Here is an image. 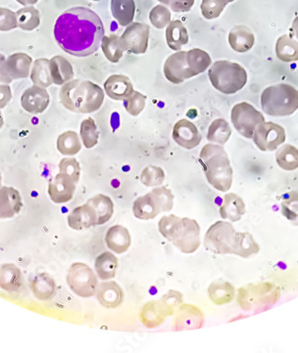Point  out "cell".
Instances as JSON below:
<instances>
[{
    "label": "cell",
    "instance_id": "obj_11",
    "mask_svg": "<svg viewBox=\"0 0 298 353\" xmlns=\"http://www.w3.org/2000/svg\"><path fill=\"white\" fill-rule=\"evenodd\" d=\"M150 27L146 23H132L127 26L120 37L125 51L132 54H144L149 48Z\"/></svg>",
    "mask_w": 298,
    "mask_h": 353
},
{
    "label": "cell",
    "instance_id": "obj_50",
    "mask_svg": "<svg viewBox=\"0 0 298 353\" xmlns=\"http://www.w3.org/2000/svg\"><path fill=\"white\" fill-rule=\"evenodd\" d=\"M147 96L134 90L131 95L125 99V108L131 116L137 117L144 110L146 105Z\"/></svg>",
    "mask_w": 298,
    "mask_h": 353
},
{
    "label": "cell",
    "instance_id": "obj_24",
    "mask_svg": "<svg viewBox=\"0 0 298 353\" xmlns=\"http://www.w3.org/2000/svg\"><path fill=\"white\" fill-rule=\"evenodd\" d=\"M132 210L134 216L141 220L153 219L162 212L160 202L152 192L138 197L134 201Z\"/></svg>",
    "mask_w": 298,
    "mask_h": 353
},
{
    "label": "cell",
    "instance_id": "obj_46",
    "mask_svg": "<svg viewBox=\"0 0 298 353\" xmlns=\"http://www.w3.org/2000/svg\"><path fill=\"white\" fill-rule=\"evenodd\" d=\"M282 201L281 213L293 225L298 226V191L287 193Z\"/></svg>",
    "mask_w": 298,
    "mask_h": 353
},
{
    "label": "cell",
    "instance_id": "obj_9",
    "mask_svg": "<svg viewBox=\"0 0 298 353\" xmlns=\"http://www.w3.org/2000/svg\"><path fill=\"white\" fill-rule=\"evenodd\" d=\"M231 119L239 134L248 139L254 137L257 126L266 122L264 114L248 102L235 105L231 110Z\"/></svg>",
    "mask_w": 298,
    "mask_h": 353
},
{
    "label": "cell",
    "instance_id": "obj_19",
    "mask_svg": "<svg viewBox=\"0 0 298 353\" xmlns=\"http://www.w3.org/2000/svg\"><path fill=\"white\" fill-rule=\"evenodd\" d=\"M23 200L14 187H0V219H12L20 213Z\"/></svg>",
    "mask_w": 298,
    "mask_h": 353
},
{
    "label": "cell",
    "instance_id": "obj_44",
    "mask_svg": "<svg viewBox=\"0 0 298 353\" xmlns=\"http://www.w3.org/2000/svg\"><path fill=\"white\" fill-rule=\"evenodd\" d=\"M18 27L26 32L37 29L41 24L40 12L33 7H25L17 12Z\"/></svg>",
    "mask_w": 298,
    "mask_h": 353
},
{
    "label": "cell",
    "instance_id": "obj_1",
    "mask_svg": "<svg viewBox=\"0 0 298 353\" xmlns=\"http://www.w3.org/2000/svg\"><path fill=\"white\" fill-rule=\"evenodd\" d=\"M104 36L101 18L92 9L83 7L67 9L57 18L54 28L57 45L69 55L77 57L97 52Z\"/></svg>",
    "mask_w": 298,
    "mask_h": 353
},
{
    "label": "cell",
    "instance_id": "obj_25",
    "mask_svg": "<svg viewBox=\"0 0 298 353\" xmlns=\"http://www.w3.org/2000/svg\"><path fill=\"white\" fill-rule=\"evenodd\" d=\"M107 246L117 254L127 252L131 244V234L125 226L116 225L108 229L105 237Z\"/></svg>",
    "mask_w": 298,
    "mask_h": 353
},
{
    "label": "cell",
    "instance_id": "obj_56",
    "mask_svg": "<svg viewBox=\"0 0 298 353\" xmlns=\"http://www.w3.org/2000/svg\"><path fill=\"white\" fill-rule=\"evenodd\" d=\"M12 90L8 84H0V110L5 108L12 99Z\"/></svg>",
    "mask_w": 298,
    "mask_h": 353
},
{
    "label": "cell",
    "instance_id": "obj_12",
    "mask_svg": "<svg viewBox=\"0 0 298 353\" xmlns=\"http://www.w3.org/2000/svg\"><path fill=\"white\" fill-rule=\"evenodd\" d=\"M206 322L204 313L200 307L193 304H182L178 307L174 316L173 331L197 330L204 327Z\"/></svg>",
    "mask_w": 298,
    "mask_h": 353
},
{
    "label": "cell",
    "instance_id": "obj_35",
    "mask_svg": "<svg viewBox=\"0 0 298 353\" xmlns=\"http://www.w3.org/2000/svg\"><path fill=\"white\" fill-rule=\"evenodd\" d=\"M160 234L171 243L179 239L183 230V219L175 215L164 216L158 222Z\"/></svg>",
    "mask_w": 298,
    "mask_h": 353
},
{
    "label": "cell",
    "instance_id": "obj_23",
    "mask_svg": "<svg viewBox=\"0 0 298 353\" xmlns=\"http://www.w3.org/2000/svg\"><path fill=\"white\" fill-rule=\"evenodd\" d=\"M32 59L26 53H14L5 63L6 72L12 80L25 79L29 77Z\"/></svg>",
    "mask_w": 298,
    "mask_h": 353
},
{
    "label": "cell",
    "instance_id": "obj_58",
    "mask_svg": "<svg viewBox=\"0 0 298 353\" xmlns=\"http://www.w3.org/2000/svg\"><path fill=\"white\" fill-rule=\"evenodd\" d=\"M17 1L21 5L28 7V6L35 5L36 3L39 1V0H17Z\"/></svg>",
    "mask_w": 298,
    "mask_h": 353
},
{
    "label": "cell",
    "instance_id": "obj_15",
    "mask_svg": "<svg viewBox=\"0 0 298 353\" xmlns=\"http://www.w3.org/2000/svg\"><path fill=\"white\" fill-rule=\"evenodd\" d=\"M76 183L67 174L59 173L50 179L47 193L56 204L67 203L74 198Z\"/></svg>",
    "mask_w": 298,
    "mask_h": 353
},
{
    "label": "cell",
    "instance_id": "obj_22",
    "mask_svg": "<svg viewBox=\"0 0 298 353\" xmlns=\"http://www.w3.org/2000/svg\"><path fill=\"white\" fill-rule=\"evenodd\" d=\"M97 299L105 309H116L123 303L125 292L118 283L114 281L104 282L98 288Z\"/></svg>",
    "mask_w": 298,
    "mask_h": 353
},
{
    "label": "cell",
    "instance_id": "obj_21",
    "mask_svg": "<svg viewBox=\"0 0 298 353\" xmlns=\"http://www.w3.org/2000/svg\"><path fill=\"white\" fill-rule=\"evenodd\" d=\"M105 92L114 101H125L134 92V84L128 77L113 74L104 83Z\"/></svg>",
    "mask_w": 298,
    "mask_h": 353
},
{
    "label": "cell",
    "instance_id": "obj_13",
    "mask_svg": "<svg viewBox=\"0 0 298 353\" xmlns=\"http://www.w3.org/2000/svg\"><path fill=\"white\" fill-rule=\"evenodd\" d=\"M164 74L167 79L173 84H180L197 77L187 63V51H177L168 57L164 63Z\"/></svg>",
    "mask_w": 298,
    "mask_h": 353
},
{
    "label": "cell",
    "instance_id": "obj_10",
    "mask_svg": "<svg viewBox=\"0 0 298 353\" xmlns=\"http://www.w3.org/2000/svg\"><path fill=\"white\" fill-rule=\"evenodd\" d=\"M253 140L262 152H273L285 143V129L278 123H262L255 129Z\"/></svg>",
    "mask_w": 298,
    "mask_h": 353
},
{
    "label": "cell",
    "instance_id": "obj_36",
    "mask_svg": "<svg viewBox=\"0 0 298 353\" xmlns=\"http://www.w3.org/2000/svg\"><path fill=\"white\" fill-rule=\"evenodd\" d=\"M275 50L277 57L282 62L291 63L298 60V41L288 34L282 35L277 40Z\"/></svg>",
    "mask_w": 298,
    "mask_h": 353
},
{
    "label": "cell",
    "instance_id": "obj_3",
    "mask_svg": "<svg viewBox=\"0 0 298 353\" xmlns=\"http://www.w3.org/2000/svg\"><path fill=\"white\" fill-rule=\"evenodd\" d=\"M60 101L66 110L74 113H94L103 105L105 92L92 81L72 80L60 90Z\"/></svg>",
    "mask_w": 298,
    "mask_h": 353
},
{
    "label": "cell",
    "instance_id": "obj_48",
    "mask_svg": "<svg viewBox=\"0 0 298 353\" xmlns=\"http://www.w3.org/2000/svg\"><path fill=\"white\" fill-rule=\"evenodd\" d=\"M227 0H202L200 9L202 16L206 20H213L221 16L226 6Z\"/></svg>",
    "mask_w": 298,
    "mask_h": 353
},
{
    "label": "cell",
    "instance_id": "obj_55",
    "mask_svg": "<svg viewBox=\"0 0 298 353\" xmlns=\"http://www.w3.org/2000/svg\"><path fill=\"white\" fill-rule=\"evenodd\" d=\"M160 300L162 303L167 304V306H169L171 309L175 310L177 307H179L182 304H183L184 297H183L182 292L171 290V291L167 292V294L162 295Z\"/></svg>",
    "mask_w": 298,
    "mask_h": 353
},
{
    "label": "cell",
    "instance_id": "obj_42",
    "mask_svg": "<svg viewBox=\"0 0 298 353\" xmlns=\"http://www.w3.org/2000/svg\"><path fill=\"white\" fill-rule=\"evenodd\" d=\"M231 135V128L227 121L224 119L213 120L207 132V140L212 143L224 145Z\"/></svg>",
    "mask_w": 298,
    "mask_h": 353
},
{
    "label": "cell",
    "instance_id": "obj_28",
    "mask_svg": "<svg viewBox=\"0 0 298 353\" xmlns=\"http://www.w3.org/2000/svg\"><path fill=\"white\" fill-rule=\"evenodd\" d=\"M23 285L22 270L14 263H5L0 267V288L14 292L19 291Z\"/></svg>",
    "mask_w": 298,
    "mask_h": 353
},
{
    "label": "cell",
    "instance_id": "obj_32",
    "mask_svg": "<svg viewBox=\"0 0 298 353\" xmlns=\"http://www.w3.org/2000/svg\"><path fill=\"white\" fill-rule=\"evenodd\" d=\"M136 11L134 0H111V12L120 26L126 27L134 22Z\"/></svg>",
    "mask_w": 298,
    "mask_h": 353
},
{
    "label": "cell",
    "instance_id": "obj_54",
    "mask_svg": "<svg viewBox=\"0 0 298 353\" xmlns=\"http://www.w3.org/2000/svg\"><path fill=\"white\" fill-rule=\"evenodd\" d=\"M162 5L167 6L176 13H186L191 10L195 4V0H158Z\"/></svg>",
    "mask_w": 298,
    "mask_h": 353
},
{
    "label": "cell",
    "instance_id": "obj_47",
    "mask_svg": "<svg viewBox=\"0 0 298 353\" xmlns=\"http://www.w3.org/2000/svg\"><path fill=\"white\" fill-rule=\"evenodd\" d=\"M164 171L156 165H149L143 169L140 174V182L147 187H158L164 183Z\"/></svg>",
    "mask_w": 298,
    "mask_h": 353
},
{
    "label": "cell",
    "instance_id": "obj_30",
    "mask_svg": "<svg viewBox=\"0 0 298 353\" xmlns=\"http://www.w3.org/2000/svg\"><path fill=\"white\" fill-rule=\"evenodd\" d=\"M50 69L53 83L56 85H64L74 79L73 65L63 56H55L50 60Z\"/></svg>",
    "mask_w": 298,
    "mask_h": 353
},
{
    "label": "cell",
    "instance_id": "obj_8",
    "mask_svg": "<svg viewBox=\"0 0 298 353\" xmlns=\"http://www.w3.org/2000/svg\"><path fill=\"white\" fill-rule=\"evenodd\" d=\"M66 282L74 294L81 298L94 296L98 288V277L94 271L83 262H75L71 265Z\"/></svg>",
    "mask_w": 298,
    "mask_h": 353
},
{
    "label": "cell",
    "instance_id": "obj_7",
    "mask_svg": "<svg viewBox=\"0 0 298 353\" xmlns=\"http://www.w3.org/2000/svg\"><path fill=\"white\" fill-rule=\"evenodd\" d=\"M279 297L281 291L273 283L259 282L240 288L237 300L244 310L264 312L272 307Z\"/></svg>",
    "mask_w": 298,
    "mask_h": 353
},
{
    "label": "cell",
    "instance_id": "obj_38",
    "mask_svg": "<svg viewBox=\"0 0 298 353\" xmlns=\"http://www.w3.org/2000/svg\"><path fill=\"white\" fill-rule=\"evenodd\" d=\"M57 150L64 156H74L80 152L81 143L77 132L66 131L56 141Z\"/></svg>",
    "mask_w": 298,
    "mask_h": 353
},
{
    "label": "cell",
    "instance_id": "obj_60",
    "mask_svg": "<svg viewBox=\"0 0 298 353\" xmlns=\"http://www.w3.org/2000/svg\"><path fill=\"white\" fill-rule=\"evenodd\" d=\"M3 125H4V119H3L2 114L0 112V130H1Z\"/></svg>",
    "mask_w": 298,
    "mask_h": 353
},
{
    "label": "cell",
    "instance_id": "obj_4",
    "mask_svg": "<svg viewBox=\"0 0 298 353\" xmlns=\"http://www.w3.org/2000/svg\"><path fill=\"white\" fill-rule=\"evenodd\" d=\"M200 162L207 182L220 192H226L233 185V170L228 154L222 145H204Z\"/></svg>",
    "mask_w": 298,
    "mask_h": 353
},
{
    "label": "cell",
    "instance_id": "obj_26",
    "mask_svg": "<svg viewBox=\"0 0 298 353\" xmlns=\"http://www.w3.org/2000/svg\"><path fill=\"white\" fill-rule=\"evenodd\" d=\"M219 212L222 219L230 220L231 222L240 221L246 214L245 202L236 193H228L222 200Z\"/></svg>",
    "mask_w": 298,
    "mask_h": 353
},
{
    "label": "cell",
    "instance_id": "obj_34",
    "mask_svg": "<svg viewBox=\"0 0 298 353\" xmlns=\"http://www.w3.org/2000/svg\"><path fill=\"white\" fill-rule=\"evenodd\" d=\"M119 267L118 259L109 252H105L98 256L95 261V270L99 279L110 280L116 276Z\"/></svg>",
    "mask_w": 298,
    "mask_h": 353
},
{
    "label": "cell",
    "instance_id": "obj_53",
    "mask_svg": "<svg viewBox=\"0 0 298 353\" xmlns=\"http://www.w3.org/2000/svg\"><path fill=\"white\" fill-rule=\"evenodd\" d=\"M17 27V14L10 9L0 8V31L9 32Z\"/></svg>",
    "mask_w": 298,
    "mask_h": 353
},
{
    "label": "cell",
    "instance_id": "obj_29",
    "mask_svg": "<svg viewBox=\"0 0 298 353\" xmlns=\"http://www.w3.org/2000/svg\"><path fill=\"white\" fill-rule=\"evenodd\" d=\"M33 295L42 301H50L55 297L57 291L56 280L49 273L37 274L32 282Z\"/></svg>",
    "mask_w": 298,
    "mask_h": 353
},
{
    "label": "cell",
    "instance_id": "obj_37",
    "mask_svg": "<svg viewBox=\"0 0 298 353\" xmlns=\"http://www.w3.org/2000/svg\"><path fill=\"white\" fill-rule=\"evenodd\" d=\"M87 203L94 208L98 215L97 225L105 224L114 215V202L108 196L98 194L89 199Z\"/></svg>",
    "mask_w": 298,
    "mask_h": 353
},
{
    "label": "cell",
    "instance_id": "obj_27",
    "mask_svg": "<svg viewBox=\"0 0 298 353\" xmlns=\"http://www.w3.org/2000/svg\"><path fill=\"white\" fill-rule=\"evenodd\" d=\"M228 41L234 51L246 53L254 46L255 38L249 27L237 26L233 27L228 33Z\"/></svg>",
    "mask_w": 298,
    "mask_h": 353
},
{
    "label": "cell",
    "instance_id": "obj_17",
    "mask_svg": "<svg viewBox=\"0 0 298 353\" xmlns=\"http://www.w3.org/2000/svg\"><path fill=\"white\" fill-rule=\"evenodd\" d=\"M173 139L185 150H193L201 143L202 137L197 126L188 119H180L173 126Z\"/></svg>",
    "mask_w": 298,
    "mask_h": 353
},
{
    "label": "cell",
    "instance_id": "obj_40",
    "mask_svg": "<svg viewBox=\"0 0 298 353\" xmlns=\"http://www.w3.org/2000/svg\"><path fill=\"white\" fill-rule=\"evenodd\" d=\"M276 162L285 171H294L298 168V149L290 144H285L276 152Z\"/></svg>",
    "mask_w": 298,
    "mask_h": 353
},
{
    "label": "cell",
    "instance_id": "obj_33",
    "mask_svg": "<svg viewBox=\"0 0 298 353\" xmlns=\"http://www.w3.org/2000/svg\"><path fill=\"white\" fill-rule=\"evenodd\" d=\"M165 37L168 47L175 51H180L182 46L189 42L188 31L184 24L179 20L171 21L167 26Z\"/></svg>",
    "mask_w": 298,
    "mask_h": 353
},
{
    "label": "cell",
    "instance_id": "obj_2",
    "mask_svg": "<svg viewBox=\"0 0 298 353\" xmlns=\"http://www.w3.org/2000/svg\"><path fill=\"white\" fill-rule=\"evenodd\" d=\"M204 248L219 255L233 254L248 259L260 252L251 234L237 232L231 223L217 221L210 226L204 239Z\"/></svg>",
    "mask_w": 298,
    "mask_h": 353
},
{
    "label": "cell",
    "instance_id": "obj_51",
    "mask_svg": "<svg viewBox=\"0 0 298 353\" xmlns=\"http://www.w3.org/2000/svg\"><path fill=\"white\" fill-rule=\"evenodd\" d=\"M60 173L67 174L75 183H79L81 177V165L76 159L65 158L59 163Z\"/></svg>",
    "mask_w": 298,
    "mask_h": 353
},
{
    "label": "cell",
    "instance_id": "obj_31",
    "mask_svg": "<svg viewBox=\"0 0 298 353\" xmlns=\"http://www.w3.org/2000/svg\"><path fill=\"white\" fill-rule=\"evenodd\" d=\"M207 294L210 301L217 306L231 303L236 295V289L231 283L224 279L216 280L209 285Z\"/></svg>",
    "mask_w": 298,
    "mask_h": 353
},
{
    "label": "cell",
    "instance_id": "obj_43",
    "mask_svg": "<svg viewBox=\"0 0 298 353\" xmlns=\"http://www.w3.org/2000/svg\"><path fill=\"white\" fill-rule=\"evenodd\" d=\"M187 63L189 68L198 75L202 74L212 64V59L209 53L200 48H193L187 51Z\"/></svg>",
    "mask_w": 298,
    "mask_h": 353
},
{
    "label": "cell",
    "instance_id": "obj_16",
    "mask_svg": "<svg viewBox=\"0 0 298 353\" xmlns=\"http://www.w3.org/2000/svg\"><path fill=\"white\" fill-rule=\"evenodd\" d=\"M173 244L186 254L197 252L200 246V226L197 220L183 217L182 233Z\"/></svg>",
    "mask_w": 298,
    "mask_h": 353
},
{
    "label": "cell",
    "instance_id": "obj_57",
    "mask_svg": "<svg viewBox=\"0 0 298 353\" xmlns=\"http://www.w3.org/2000/svg\"><path fill=\"white\" fill-rule=\"evenodd\" d=\"M6 61H7L6 57L3 54H0V83L9 84L13 80L8 77L7 72H6Z\"/></svg>",
    "mask_w": 298,
    "mask_h": 353
},
{
    "label": "cell",
    "instance_id": "obj_6",
    "mask_svg": "<svg viewBox=\"0 0 298 353\" xmlns=\"http://www.w3.org/2000/svg\"><path fill=\"white\" fill-rule=\"evenodd\" d=\"M209 77L218 92L224 94H235L248 83V72L237 63L219 60L213 63L209 71Z\"/></svg>",
    "mask_w": 298,
    "mask_h": 353
},
{
    "label": "cell",
    "instance_id": "obj_20",
    "mask_svg": "<svg viewBox=\"0 0 298 353\" xmlns=\"http://www.w3.org/2000/svg\"><path fill=\"white\" fill-rule=\"evenodd\" d=\"M69 228L75 231H83L85 229L97 225L98 215L94 208L86 203L75 208L67 217Z\"/></svg>",
    "mask_w": 298,
    "mask_h": 353
},
{
    "label": "cell",
    "instance_id": "obj_14",
    "mask_svg": "<svg viewBox=\"0 0 298 353\" xmlns=\"http://www.w3.org/2000/svg\"><path fill=\"white\" fill-rule=\"evenodd\" d=\"M174 310L167 304L158 301H150L142 307L140 312V321L147 328L153 330L158 327L168 316H173Z\"/></svg>",
    "mask_w": 298,
    "mask_h": 353
},
{
    "label": "cell",
    "instance_id": "obj_45",
    "mask_svg": "<svg viewBox=\"0 0 298 353\" xmlns=\"http://www.w3.org/2000/svg\"><path fill=\"white\" fill-rule=\"evenodd\" d=\"M80 135L86 149H92L98 143L99 132L92 117L83 120L81 123Z\"/></svg>",
    "mask_w": 298,
    "mask_h": 353
},
{
    "label": "cell",
    "instance_id": "obj_61",
    "mask_svg": "<svg viewBox=\"0 0 298 353\" xmlns=\"http://www.w3.org/2000/svg\"><path fill=\"white\" fill-rule=\"evenodd\" d=\"M1 183H2V176H1V174H0V187H1Z\"/></svg>",
    "mask_w": 298,
    "mask_h": 353
},
{
    "label": "cell",
    "instance_id": "obj_59",
    "mask_svg": "<svg viewBox=\"0 0 298 353\" xmlns=\"http://www.w3.org/2000/svg\"><path fill=\"white\" fill-rule=\"evenodd\" d=\"M292 31L294 32L295 36L298 39V16L295 18L293 23H292Z\"/></svg>",
    "mask_w": 298,
    "mask_h": 353
},
{
    "label": "cell",
    "instance_id": "obj_41",
    "mask_svg": "<svg viewBox=\"0 0 298 353\" xmlns=\"http://www.w3.org/2000/svg\"><path fill=\"white\" fill-rule=\"evenodd\" d=\"M100 46L105 57L114 64L118 63L121 60L123 53H125L121 40H120L119 36L116 34L104 36Z\"/></svg>",
    "mask_w": 298,
    "mask_h": 353
},
{
    "label": "cell",
    "instance_id": "obj_63",
    "mask_svg": "<svg viewBox=\"0 0 298 353\" xmlns=\"http://www.w3.org/2000/svg\"><path fill=\"white\" fill-rule=\"evenodd\" d=\"M92 1H100V0H92Z\"/></svg>",
    "mask_w": 298,
    "mask_h": 353
},
{
    "label": "cell",
    "instance_id": "obj_39",
    "mask_svg": "<svg viewBox=\"0 0 298 353\" xmlns=\"http://www.w3.org/2000/svg\"><path fill=\"white\" fill-rule=\"evenodd\" d=\"M31 79L34 85L47 88L53 83L50 69V60L39 59L35 60L32 69Z\"/></svg>",
    "mask_w": 298,
    "mask_h": 353
},
{
    "label": "cell",
    "instance_id": "obj_5",
    "mask_svg": "<svg viewBox=\"0 0 298 353\" xmlns=\"http://www.w3.org/2000/svg\"><path fill=\"white\" fill-rule=\"evenodd\" d=\"M264 112L270 117H288L298 110V90L287 83L268 87L261 95Z\"/></svg>",
    "mask_w": 298,
    "mask_h": 353
},
{
    "label": "cell",
    "instance_id": "obj_62",
    "mask_svg": "<svg viewBox=\"0 0 298 353\" xmlns=\"http://www.w3.org/2000/svg\"><path fill=\"white\" fill-rule=\"evenodd\" d=\"M233 1H235V0H227L228 3H231V2H233Z\"/></svg>",
    "mask_w": 298,
    "mask_h": 353
},
{
    "label": "cell",
    "instance_id": "obj_49",
    "mask_svg": "<svg viewBox=\"0 0 298 353\" xmlns=\"http://www.w3.org/2000/svg\"><path fill=\"white\" fill-rule=\"evenodd\" d=\"M171 11L164 5L156 6L149 13L150 22L156 29L167 27L171 23Z\"/></svg>",
    "mask_w": 298,
    "mask_h": 353
},
{
    "label": "cell",
    "instance_id": "obj_18",
    "mask_svg": "<svg viewBox=\"0 0 298 353\" xmlns=\"http://www.w3.org/2000/svg\"><path fill=\"white\" fill-rule=\"evenodd\" d=\"M50 103V93L46 89L37 85L30 87L21 97V105L23 110L32 114L43 113Z\"/></svg>",
    "mask_w": 298,
    "mask_h": 353
},
{
    "label": "cell",
    "instance_id": "obj_52",
    "mask_svg": "<svg viewBox=\"0 0 298 353\" xmlns=\"http://www.w3.org/2000/svg\"><path fill=\"white\" fill-rule=\"evenodd\" d=\"M152 192L160 202L162 212H168L173 210L174 196L170 189L164 186L156 187L152 190Z\"/></svg>",
    "mask_w": 298,
    "mask_h": 353
}]
</instances>
